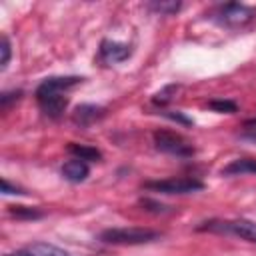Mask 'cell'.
Wrapping results in <instances>:
<instances>
[{
  "label": "cell",
  "mask_w": 256,
  "mask_h": 256,
  "mask_svg": "<svg viewBox=\"0 0 256 256\" xmlns=\"http://www.w3.org/2000/svg\"><path fill=\"white\" fill-rule=\"evenodd\" d=\"M68 152H70L74 158L84 160V162H96V160L102 158L100 150H96V148H92V146H84V144H74V142L68 144Z\"/></svg>",
  "instance_id": "12"
},
{
  "label": "cell",
  "mask_w": 256,
  "mask_h": 256,
  "mask_svg": "<svg viewBox=\"0 0 256 256\" xmlns=\"http://www.w3.org/2000/svg\"><path fill=\"white\" fill-rule=\"evenodd\" d=\"M0 52H2V58H0V68L4 70L10 62V42L6 36H2V42H0Z\"/></svg>",
  "instance_id": "18"
},
{
  "label": "cell",
  "mask_w": 256,
  "mask_h": 256,
  "mask_svg": "<svg viewBox=\"0 0 256 256\" xmlns=\"http://www.w3.org/2000/svg\"><path fill=\"white\" fill-rule=\"evenodd\" d=\"M84 78L80 76H50L40 82L36 88V102L42 112L50 118H60L68 106V98L64 96L66 90L80 84Z\"/></svg>",
  "instance_id": "1"
},
{
  "label": "cell",
  "mask_w": 256,
  "mask_h": 256,
  "mask_svg": "<svg viewBox=\"0 0 256 256\" xmlns=\"http://www.w3.org/2000/svg\"><path fill=\"white\" fill-rule=\"evenodd\" d=\"M210 108H212L214 112L232 114V112H236V102H232V100H212V102H210Z\"/></svg>",
  "instance_id": "16"
},
{
  "label": "cell",
  "mask_w": 256,
  "mask_h": 256,
  "mask_svg": "<svg viewBox=\"0 0 256 256\" xmlns=\"http://www.w3.org/2000/svg\"><path fill=\"white\" fill-rule=\"evenodd\" d=\"M130 54H132V48L128 44H122L116 40H102V44H100V58L106 64L124 62Z\"/></svg>",
  "instance_id": "7"
},
{
  "label": "cell",
  "mask_w": 256,
  "mask_h": 256,
  "mask_svg": "<svg viewBox=\"0 0 256 256\" xmlns=\"http://www.w3.org/2000/svg\"><path fill=\"white\" fill-rule=\"evenodd\" d=\"M10 214L16 218H28V220L42 216V212L38 208H28V206H10Z\"/></svg>",
  "instance_id": "14"
},
{
  "label": "cell",
  "mask_w": 256,
  "mask_h": 256,
  "mask_svg": "<svg viewBox=\"0 0 256 256\" xmlns=\"http://www.w3.org/2000/svg\"><path fill=\"white\" fill-rule=\"evenodd\" d=\"M224 176H242V174H256V158H238L232 160L228 166L222 168Z\"/></svg>",
  "instance_id": "11"
},
{
  "label": "cell",
  "mask_w": 256,
  "mask_h": 256,
  "mask_svg": "<svg viewBox=\"0 0 256 256\" xmlns=\"http://www.w3.org/2000/svg\"><path fill=\"white\" fill-rule=\"evenodd\" d=\"M2 192H4V194H26L22 188H18V186H12L8 180H2Z\"/></svg>",
  "instance_id": "22"
},
{
  "label": "cell",
  "mask_w": 256,
  "mask_h": 256,
  "mask_svg": "<svg viewBox=\"0 0 256 256\" xmlns=\"http://www.w3.org/2000/svg\"><path fill=\"white\" fill-rule=\"evenodd\" d=\"M6 256H72V254L54 244H48V242H32V244H28L12 254H6Z\"/></svg>",
  "instance_id": "8"
},
{
  "label": "cell",
  "mask_w": 256,
  "mask_h": 256,
  "mask_svg": "<svg viewBox=\"0 0 256 256\" xmlns=\"http://www.w3.org/2000/svg\"><path fill=\"white\" fill-rule=\"evenodd\" d=\"M242 130H244V134H246V136H250V138H256V118H250V120H246V122L242 124Z\"/></svg>",
  "instance_id": "20"
},
{
  "label": "cell",
  "mask_w": 256,
  "mask_h": 256,
  "mask_svg": "<svg viewBox=\"0 0 256 256\" xmlns=\"http://www.w3.org/2000/svg\"><path fill=\"white\" fill-rule=\"evenodd\" d=\"M144 188L160 194H192V192H200L204 184L198 178H166V180H148L144 182Z\"/></svg>",
  "instance_id": "6"
},
{
  "label": "cell",
  "mask_w": 256,
  "mask_h": 256,
  "mask_svg": "<svg viewBox=\"0 0 256 256\" xmlns=\"http://www.w3.org/2000/svg\"><path fill=\"white\" fill-rule=\"evenodd\" d=\"M176 90H178V86H176V84H170V86L162 88L160 92H156V94H154V98H152V102H154V104L164 106L166 102H170V98H172V94H174Z\"/></svg>",
  "instance_id": "15"
},
{
  "label": "cell",
  "mask_w": 256,
  "mask_h": 256,
  "mask_svg": "<svg viewBox=\"0 0 256 256\" xmlns=\"http://www.w3.org/2000/svg\"><path fill=\"white\" fill-rule=\"evenodd\" d=\"M160 232L150 228H138V226H124V228H106L100 232V240L106 244H118V246H136V244H148L160 240Z\"/></svg>",
  "instance_id": "2"
},
{
  "label": "cell",
  "mask_w": 256,
  "mask_h": 256,
  "mask_svg": "<svg viewBox=\"0 0 256 256\" xmlns=\"http://www.w3.org/2000/svg\"><path fill=\"white\" fill-rule=\"evenodd\" d=\"M180 2H174V0H154V2H150L148 4V8L150 10H154V12H158V14H162V16H170V14H176L178 10H180Z\"/></svg>",
  "instance_id": "13"
},
{
  "label": "cell",
  "mask_w": 256,
  "mask_h": 256,
  "mask_svg": "<svg viewBox=\"0 0 256 256\" xmlns=\"http://www.w3.org/2000/svg\"><path fill=\"white\" fill-rule=\"evenodd\" d=\"M154 146L164 152V154H170V156H178V158H190L194 156V146L182 138L180 134L176 132H170V130H156L154 132Z\"/></svg>",
  "instance_id": "5"
},
{
  "label": "cell",
  "mask_w": 256,
  "mask_h": 256,
  "mask_svg": "<svg viewBox=\"0 0 256 256\" xmlns=\"http://www.w3.org/2000/svg\"><path fill=\"white\" fill-rule=\"evenodd\" d=\"M140 206H142L144 210H148V212H156V214H164V212L170 210V206L160 204V202H154V200H150V198H142V200H140Z\"/></svg>",
  "instance_id": "17"
},
{
  "label": "cell",
  "mask_w": 256,
  "mask_h": 256,
  "mask_svg": "<svg viewBox=\"0 0 256 256\" xmlns=\"http://www.w3.org/2000/svg\"><path fill=\"white\" fill-rule=\"evenodd\" d=\"M88 174H90L88 164H86L84 160H78V158H72V160H68V162L62 166V176H64L68 182H74V184L84 182V180L88 178Z\"/></svg>",
  "instance_id": "10"
},
{
  "label": "cell",
  "mask_w": 256,
  "mask_h": 256,
  "mask_svg": "<svg viewBox=\"0 0 256 256\" xmlns=\"http://www.w3.org/2000/svg\"><path fill=\"white\" fill-rule=\"evenodd\" d=\"M20 90H14V92H4L2 96H0V104H2V108H8V104L12 102V100H18L20 98Z\"/></svg>",
  "instance_id": "19"
},
{
  "label": "cell",
  "mask_w": 256,
  "mask_h": 256,
  "mask_svg": "<svg viewBox=\"0 0 256 256\" xmlns=\"http://www.w3.org/2000/svg\"><path fill=\"white\" fill-rule=\"evenodd\" d=\"M254 16H256V10L240 2H226V4L216 6L210 12V20L218 22L220 26H228V28H240L252 22Z\"/></svg>",
  "instance_id": "4"
},
{
  "label": "cell",
  "mask_w": 256,
  "mask_h": 256,
  "mask_svg": "<svg viewBox=\"0 0 256 256\" xmlns=\"http://www.w3.org/2000/svg\"><path fill=\"white\" fill-rule=\"evenodd\" d=\"M202 232H216V234H230L240 240L256 244V222L246 218H234V220H206L198 226Z\"/></svg>",
  "instance_id": "3"
},
{
  "label": "cell",
  "mask_w": 256,
  "mask_h": 256,
  "mask_svg": "<svg viewBox=\"0 0 256 256\" xmlns=\"http://www.w3.org/2000/svg\"><path fill=\"white\" fill-rule=\"evenodd\" d=\"M104 114H106V108H102V106H96V104H80V106L74 110L72 120H74L78 126H90L92 122L100 120Z\"/></svg>",
  "instance_id": "9"
},
{
  "label": "cell",
  "mask_w": 256,
  "mask_h": 256,
  "mask_svg": "<svg viewBox=\"0 0 256 256\" xmlns=\"http://www.w3.org/2000/svg\"><path fill=\"white\" fill-rule=\"evenodd\" d=\"M164 116H168L170 120H176V122H182V124H186V126H190L192 124V120L190 118H186L182 112H164Z\"/></svg>",
  "instance_id": "21"
}]
</instances>
